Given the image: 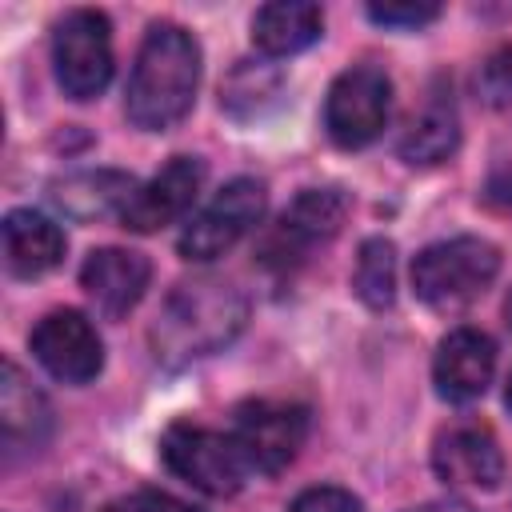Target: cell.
Listing matches in <instances>:
<instances>
[{
    "instance_id": "11",
    "label": "cell",
    "mask_w": 512,
    "mask_h": 512,
    "mask_svg": "<svg viewBox=\"0 0 512 512\" xmlns=\"http://www.w3.org/2000/svg\"><path fill=\"white\" fill-rule=\"evenodd\" d=\"M432 472L448 488H472V492H492L504 480V452L500 440L488 424L464 420L452 424L436 436L432 444Z\"/></svg>"
},
{
    "instance_id": "14",
    "label": "cell",
    "mask_w": 512,
    "mask_h": 512,
    "mask_svg": "<svg viewBox=\"0 0 512 512\" xmlns=\"http://www.w3.org/2000/svg\"><path fill=\"white\" fill-rule=\"evenodd\" d=\"M148 280H152V260L132 248H96L80 268V288L108 320L128 316L148 292Z\"/></svg>"
},
{
    "instance_id": "7",
    "label": "cell",
    "mask_w": 512,
    "mask_h": 512,
    "mask_svg": "<svg viewBox=\"0 0 512 512\" xmlns=\"http://www.w3.org/2000/svg\"><path fill=\"white\" fill-rule=\"evenodd\" d=\"M264 208H268V192L260 180L252 176H236L228 180L180 232V256L184 260H196V264H208L216 256H224L232 244H240L260 220H264Z\"/></svg>"
},
{
    "instance_id": "13",
    "label": "cell",
    "mask_w": 512,
    "mask_h": 512,
    "mask_svg": "<svg viewBox=\"0 0 512 512\" xmlns=\"http://www.w3.org/2000/svg\"><path fill=\"white\" fill-rule=\"evenodd\" d=\"M492 372H496V344L488 332L480 328H452L440 348H436V360H432V380H436V392L448 400V404H472L488 392L492 384Z\"/></svg>"
},
{
    "instance_id": "9",
    "label": "cell",
    "mask_w": 512,
    "mask_h": 512,
    "mask_svg": "<svg viewBox=\"0 0 512 512\" xmlns=\"http://www.w3.org/2000/svg\"><path fill=\"white\" fill-rule=\"evenodd\" d=\"M308 436V408L288 400H248L236 408L232 440L240 444L248 468L276 476L284 472Z\"/></svg>"
},
{
    "instance_id": "29",
    "label": "cell",
    "mask_w": 512,
    "mask_h": 512,
    "mask_svg": "<svg viewBox=\"0 0 512 512\" xmlns=\"http://www.w3.org/2000/svg\"><path fill=\"white\" fill-rule=\"evenodd\" d=\"M504 404H508V412H512V376H508V388H504Z\"/></svg>"
},
{
    "instance_id": "22",
    "label": "cell",
    "mask_w": 512,
    "mask_h": 512,
    "mask_svg": "<svg viewBox=\"0 0 512 512\" xmlns=\"http://www.w3.org/2000/svg\"><path fill=\"white\" fill-rule=\"evenodd\" d=\"M368 16L384 28H424L440 16V4H428V0H404V4H368Z\"/></svg>"
},
{
    "instance_id": "10",
    "label": "cell",
    "mask_w": 512,
    "mask_h": 512,
    "mask_svg": "<svg viewBox=\"0 0 512 512\" xmlns=\"http://www.w3.org/2000/svg\"><path fill=\"white\" fill-rule=\"evenodd\" d=\"M28 344H32V356L40 360V368L48 376H56L60 384H88L104 368V340H100L96 324L76 308L48 312L32 328Z\"/></svg>"
},
{
    "instance_id": "2",
    "label": "cell",
    "mask_w": 512,
    "mask_h": 512,
    "mask_svg": "<svg viewBox=\"0 0 512 512\" xmlns=\"http://www.w3.org/2000/svg\"><path fill=\"white\" fill-rule=\"evenodd\" d=\"M200 88V44L188 28L172 20H156L136 52L124 116L140 132H168L192 112Z\"/></svg>"
},
{
    "instance_id": "12",
    "label": "cell",
    "mask_w": 512,
    "mask_h": 512,
    "mask_svg": "<svg viewBox=\"0 0 512 512\" xmlns=\"http://www.w3.org/2000/svg\"><path fill=\"white\" fill-rule=\"evenodd\" d=\"M204 176H208V168L200 156H172L148 184L136 188L120 224L128 232H160L164 224H176L196 204Z\"/></svg>"
},
{
    "instance_id": "26",
    "label": "cell",
    "mask_w": 512,
    "mask_h": 512,
    "mask_svg": "<svg viewBox=\"0 0 512 512\" xmlns=\"http://www.w3.org/2000/svg\"><path fill=\"white\" fill-rule=\"evenodd\" d=\"M404 512H472V504L448 496V500H428V504H420V508H404Z\"/></svg>"
},
{
    "instance_id": "1",
    "label": "cell",
    "mask_w": 512,
    "mask_h": 512,
    "mask_svg": "<svg viewBox=\"0 0 512 512\" xmlns=\"http://www.w3.org/2000/svg\"><path fill=\"white\" fill-rule=\"evenodd\" d=\"M244 324H248V296L232 280L196 276L164 296L148 328V344L164 368H184L192 360L224 352L244 332Z\"/></svg>"
},
{
    "instance_id": "25",
    "label": "cell",
    "mask_w": 512,
    "mask_h": 512,
    "mask_svg": "<svg viewBox=\"0 0 512 512\" xmlns=\"http://www.w3.org/2000/svg\"><path fill=\"white\" fill-rule=\"evenodd\" d=\"M128 500H132V512H200V508H192V504H184V500H176L172 492H160V488H140Z\"/></svg>"
},
{
    "instance_id": "23",
    "label": "cell",
    "mask_w": 512,
    "mask_h": 512,
    "mask_svg": "<svg viewBox=\"0 0 512 512\" xmlns=\"http://www.w3.org/2000/svg\"><path fill=\"white\" fill-rule=\"evenodd\" d=\"M288 512H364L360 500L348 492V488H336V484H316V488H304Z\"/></svg>"
},
{
    "instance_id": "16",
    "label": "cell",
    "mask_w": 512,
    "mask_h": 512,
    "mask_svg": "<svg viewBox=\"0 0 512 512\" xmlns=\"http://www.w3.org/2000/svg\"><path fill=\"white\" fill-rule=\"evenodd\" d=\"M0 232H4V264L20 280H36L64 260V232L44 212L12 208Z\"/></svg>"
},
{
    "instance_id": "27",
    "label": "cell",
    "mask_w": 512,
    "mask_h": 512,
    "mask_svg": "<svg viewBox=\"0 0 512 512\" xmlns=\"http://www.w3.org/2000/svg\"><path fill=\"white\" fill-rule=\"evenodd\" d=\"M104 512H132V500H116V504H108Z\"/></svg>"
},
{
    "instance_id": "3",
    "label": "cell",
    "mask_w": 512,
    "mask_h": 512,
    "mask_svg": "<svg viewBox=\"0 0 512 512\" xmlns=\"http://www.w3.org/2000/svg\"><path fill=\"white\" fill-rule=\"evenodd\" d=\"M500 272V248L484 236H452L428 244L412 260V292L428 308H464L488 292Z\"/></svg>"
},
{
    "instance_id": "6",
    "label": "cell",
    "mask_w": 512,
    "mask_h": 512,
    "mask_svg": "<svg viewBox=\"0 0 512 512\" xmlns=\"http://www.w3.org/2000/svg\"><path fill=\"white\" fill-rule=\"evenodd\" d=\"M348 216V200L340 188H304L256 244V260L264 268L288 272L308 260L316 244H328Z\"/></svg>"
},
{
    "instance_id": "15",
    "label": "cell",
    "mask_w": 512,
    "mask_h": 512,
    "mask_svg": "<svg viewBox=\"0 0 512 512\" xmlns=\"http://www.w3.org/2000/svg\"><path fill=\"white\" fill-rule=\"evenodd\" d=\"M136 176L132 172H120V168H84V172H68L60 180H52L48 196L52 204L68 216V220H80V224H92V220H108V216H124V208L132 204L136 196Z\"/></svg>"
},
{
    "instance_id": "21",
    "label": "cell",
    "mask_w": 512,
    "mask_h": 512,
    "mask_svg": "<svg viewBox=\"0 0 512 512\" xmlns=\"http://www.w3.org/2000/svg\"><path fill=\"white\" fill-rule=\"evenodd\" d=\"M276 92H280V76H276L268 64H240V68L228 76V84H224V92H220V104H224L232 116L248 120V116H256L268 100H276Z\"/></svg>"
},
{
    "instance_id": "5",
    "label": "cell",
    "mask_w": 512,
    "mask_h": 512,
    "mask_svg": "<svg viewBox=\"0 0 512 512\" xmlns=\"http://www.w3.org/2000/svg\"><path fill=\"white\" fill-rule=\"evenodd\" d=\"M52 68L68 100H96L112 80V24L96 8H72L52 32Z\"/></svg>"
},
{
    "instance_id": "4",
    "label": "cell",
    "mask_w": 512,
    "mask_h": 512,
    "mask_svg": "<svg viewBox=\"0 0 512 512\" xmlns=\"http://www.w3.org/2000/svg\"><path fill=\"white\" fill-rule=\"evenodd\" d=\"M160 460L172 476L184 484L208 492V496H236L244 476L252 472L232 432H216L192 420H176L160 436Z\"/></svg>"
},
{
    "instance_id": "19",
    "label": "cell",
    "mask_w": 512,
    "mask_h": 512,
    "mask_svg": "<svg viewBox=\"0 0 512 512\" xmlns=\"http://www.w3.org/2000/svg\"><path fill=\"white\" fill-rule=\"evenodd\" d=\"M324 12L308 0H272L252 16V44L264 56H296L320 40Z\"/></svg>"
},
{
    "instance_id": "18",
    "label": "cell",
    "mask_w": 512,
    "mask_h": 512,
    "mask_svg": "<svg viewBox=\"0 0 512 512\" xmlns=\"http://www.w3.org/2000/svg\"><path fill=\"white\" fill-rule=\"evenodd\" d=\"M460 144V116H456V100L444 88H432L428 100L420 104V112L408 120L404 136H400V156L408 164H440L456 152Z\"/></svg>"
},
{
    "instance_id": "8",
    "label": "cell",
    "mask_w": 512,
    "mask_h": 512,
    "mask_svg": "<svg viewBox=\"0 0 512 512\" xmlns=\"http://www.w3.org/2000/svg\"><path fill=\"white\" fill-rule=\"evenodd\" d=\"M392 116V80L376 64L344 68L324 96V128L340 148L372 144Z\"/></svg>"
},
{
    "instance_id": "28",
    "label": "cell",
    "mask_w": 512,
    "mask_h": 512,
    "mask_svg": "<svg viewBox=\"0 0 512 512\" xmlns=\"http://www.w3.org/2000/svg\"><path fill=\"white\" fill-rule=\"evenodd\" d=\"M504 320H508V328H512V292H508V300H504Z\"/></svg>"
},
{
    "instance_id": "17",
    "label": "cell",
    "mask_w": 512,
    "mask_h": 512,
    "mask_svg": "<svg viewBox=\"0 0 512 512\" xmlns=\"http://www.w3.org/2000/svg\"><path fill=\"white\" fill-rule=\"evenodd\" d=\"M52 432V408L44 392L20 372V364L4 360L0 376V436L8 452H36Z\"/></svg>"
},
{
    "instance_id": "24",
    "label": "cell",
    "mask_w": 512,
    "mask_h": 512,
    "mask_svg": "<svg viewBox=\"0 0 512 512\" xmlns=\"http://www.w3.org/2000/svg\"><path fill=\"white\" fill-rule=\"evenodd\" d=\"M480 84H484V92H488L492 100H508V96H512V48L496 52V56L484 64Z\"/></svg>"
},
{
    "instance_id": "20",
    "label": "cell",
    "mask_w": 512,
    "mask_h": 512,
    "mask_svg": "<svg viewBox=\"0 0 512 512\" xmlns=\"http://www.w3.org/2000/svg\"><path fill=\"white\" fill-rule=\"evenodd\" d=\"M352 292L368 308H392L396 300V244L388 236H368L356 252L352 268Z\"/></svg>"
}]
</instances>
